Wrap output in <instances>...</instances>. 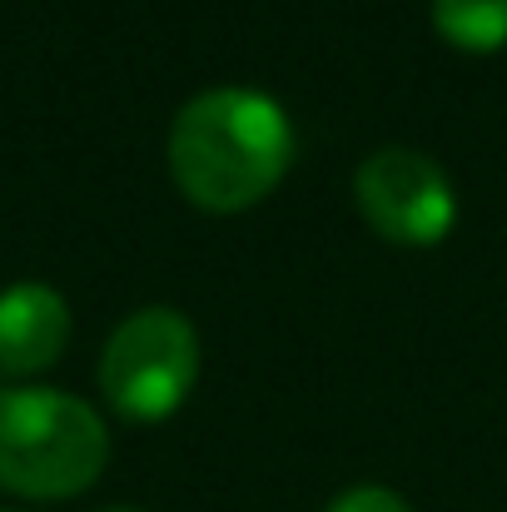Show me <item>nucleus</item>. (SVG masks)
I'll return each instance as SVG.
<instances>
[{
    "label": "nucleus",
    "mask_w": 507,
    "mask_h": 512,
    "mask_svg": "<svg viewBox=\"0 0 507 512\" xmlns=\"http://www.w3.org/2000/svg\"><path fill=\"white\" fill-rule=\"evenodd\" d=\"M329 512H413L393 488H383V483H358V488H348V493H338Z\"/></svg>",
    "instance_id": "obj_7"
},
{
    "label": "nucleus",
    "mask_w": 507,
    "mask_h": 512,
    "mask_svg": "<svg viewBox=\"0 0 507 512\" xmlns=\"http://www.w3.org/2000/svg\"><path fill=\"white\" fill-rule=\"evenodd\" d=\"M433 25L448 45L493 55L507 45V0H433Z\"/></svg>",
    "instance_id": "obj_6"
},
{
    "label": "nucleus",
    "mask_w": 507,
    "mask_h": 512,
    "mask_svg": "<svg viewBox=\"0 0 507 512\" xmlns=\"http://www.w3.org/2000/svg\"><path fill=\"white\" fill-rule=\"evenodd\" d=\"M105 512H140V508H105Z\"/></svg>",
    "instance_id": "obj_8"
},
{
    "label": "nucleus",
    "mask_w": 507,
    "mask_h": 512,
    "mask_svg": "<svg viewBox=\"0 0 507 512\" xmlns=\"http://www.w3.org/2000/svg\"><path fill=\"white\" fill-rule=\"evenodd\" d=\"M294 165V125L279 100L249 85H214L179 105L169 125V174L204 214H244Z\"/></svg>",
    "instance_id": "obj_1"
},
{
    "label": "nucleus",
    "mask_w": 507,
    "mask_h": 512,
    "mask_svg": "<svg viewBox=\"0 0 507 512\" xmlns=\"http://www.w3.org/2000/svg\"><path fill=\"white\" fill-rule=\"evenodd\" d=\"M70 329H75V319H70V304L60 299V289H50L40 279L0 289V373H10V378L45 373L65 353Z\"/></svg>",
    "instance_id": "obj_5"
},
{
    "label": "nucleus",
    "mask_w": 507,
    "mask_h": 512,
    "mask_svg": "<svg viewBox=\"0 0 507 512\" xmlns=\"http://www.w3.org/2000/svg\"><path fill=\"white\" fill-rule=\"evenodd\" d=\"M353 199L368 229L398 249H433L458 224V194L443 165L423 150H373L353 174Z\"/></svg>",
    "instance_id": "obj_4"
},
{
    "label": "nucleus",
    "mask_w": 507,
    "mask_h": 512,
    "mask_svg": "<svg viewBox=\"0 0 507 512\" xmlns=\"http://www.w3.org/2000/svg\"><path fill=\"white\" fill-rule=\"evenodd\" d=\"M110 463L105 418L60 388H5L0 393V488L35 503H60Z\"/></svg>",
    "instance_id": "obj_2"
},
{
    "label": "nucleus",
    "mask_w": 507,
    "mask_h": 512,
    "mask_svg": "<svg viewBox=\"0 0 507 512\" xmlns=\"http://www.w3.org/2000/svg\"><path fill=\"white\" fill-rule=\"evenodd\" d=\"M199 378V334L179 309L130 314L100 353V393L130 423H165L194 393Z\"/></svg>",
    "instance_id": "obj_3"
}]
</instances>
